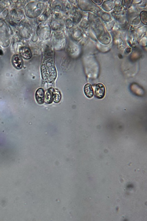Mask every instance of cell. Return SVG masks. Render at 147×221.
<instances>
[{
    "label": "cell",
    "instance_id": "obj_4",
    "mask_svg": "<svg viewBox=\"0 0 147 221\" xmlns=\"http://www.w3.org/2000/svg\"><path fill=\"white\" fill-rule=\"evenodd\" d=\"M35 98L37 103L42 104L44 102L45 93L44 88H40L36 90L35 94Z\"/></svg>",
    "mask_w": 147,
    "mask_h": 221
},
{
    "label": "cell",
    "instance_id": "obj_7",
    "mask_svg": "<svg viewBox=\"0 0 147 221\" xmlns=\"http://www.w3.org/2000/svg\"><path fill=\"white\" fill-rule=\"evenodd\" d=\"M83 91L85 95L87 97L90 98L93 96V90L92 86L90 84L87 83L85 85Z\"/></svg>",
    "mask_w": 147,
    "mask_h": 221
},
{
    "label": "cell",
    "instance_id": "obj_6",
    "mask_svg": "<svg viewBox=\"0 0 147 221\" xmlns=\"http://www.w3.org/2000/svg\"><path fill=\"white\" fill-rule=\"evenodd\" d=\"M19 52L21 56L26 59H30L32 56L30 50L26 47H22L19 50Z\"/></svg>",
    "mask_w": 147,
    "mask_h": 221
},
{
    "label": "cell",
    "instance_id": "obj_9",
    "mask_svg": "<svg viewBox=\"0 0 147 221\" xmlns=\"http://www.w3.org/2000/svg\"><path fill=\"white\" fill-rule=\"evenodd\" d=\"M51 88L47 90L45 95L44 101L47 104H51L53 101Z\"/></svg>",
    "mask_w": 147,
    "mask_h": 221
},
{
    "label": "cell",
    "instance_id": "obj_3",
    "mask_svg": "<svg viewBox=\"0 0 147 221\" xmlns=\"http://www.w3.org/2000/svg\"><path fill=\"white\" fill-rule=\"evenodd\" d=\"M106 89L104 85L101 83L97 84L96 86L95 96L98 99H101L105 95Z\"/></svg>",
    "mask_w": 147,
    "mask_h": 221
},
{
    "label": "cell",
    "instance_id": "obj_8",
    "mask_svg": "<svg viewBox=\"0 0 147 221\" xmlns=\"http://www.w3.org/2000/svg\"><path fill=\"white\" fill-rule=\"evenodd\" d=\"M53 101L55 103L59 102L61 98V95L60 91L57 89L51 88Z\"/></svg>",
    "mask_w": 147,
    "mask_h": 221
},
{
    "label": "cell",
    "instance_id": "obj_10",
    "mask_svg": "<svg viewBox=\"0 0 147 221\" xmlns=\"http://www.w3.org/2000/svg\"><path fill=\"white\" fill-rule=\"evenodd\" d=\"M147 14L146 11H142L140 14V17L142 22L145 25L147 23Z\"/></svg>",
    "mask_w": 147,
    "mask_h": 221
},
{
    "label": "cell",
    "instance_id": "obj_5",
    "mask_svg": "<svg viewBox=\"0 0 147 221\" xmlns=\"http://www.w3.org/2000/svg\"><path fill=\"white\" fill-rule=\"evenodd\" d=\"M11 61L14 67L17 69H21L23 65V60L21 56L18 54L13 55Z\"/></svg>",
    "mask_w": 147,
    "mask_h": 221
},
{
    "label": "cell",
    "instance_id": "obj_2",
    "mask_svg": "<svg viewBox=\"0 0 147 221\" xmlns=\"http://www.w3.org/2000/svg\"><path fill=\"white\" fill-rule=\"evenodd\" d=\"M38 34L40 37L43 39H46L45 35L47 39L49 36L50 33V28L49 26L40 25V27L38 28Z\"/></svg>",
    "mask_w": 147,
    "mask_h": 221
},
{
    "label": "cell",
    "instance_id": "obj_12",
    "mask_svg": "<svg viewBox=\"0 0 147 221\" xmlns=\"http://www.w3.org/2000/svg\"><path fill=\"white\" fill-rule=\"evenodd\" d=\"M93 1L94 2H93L96 4H97L98 5H100L101 4L103 1V0H94V1Z\"/></svg>",
    "mask_w": 147,
    "mask_h": 221
},
{
    "label": "cell",
    "instance_id": "obj_1",
    "mask_svg": "<svg viewBox=\"0 0 147 221\" xmlns=\"http://www.w3.org/2000/svg\"><path fill=\"white\" fill-rule=\"evenodd\" d=\"M41 71L42 77L45 81L51 83L55 81L57 73L52 55L47 54L43 57Z\"/></svg>",
    "mask_w": 147,
    "mask_h": 221
},
{
    "label": "cell",
    "instance_id": "obj_11",
    "mask_svg": "<svg viewBox=\"0 0 147 221\" xmlns=\"http://www.w3.org/2000/svg\"><path fill=\"white\" fill-rule=\"evenodd\" d=\"M123 1H124L123 2V7L126 8H129L131 6L132 1L131 0H124Z\"/></svg>",
    "mask_w": 147,
    "mask_h": 221
}]
</instances>
